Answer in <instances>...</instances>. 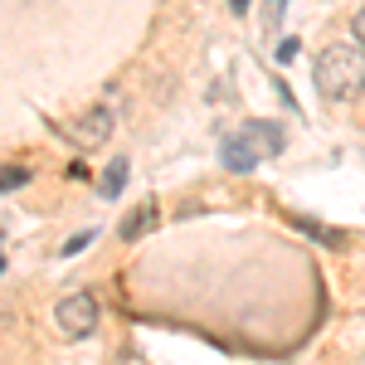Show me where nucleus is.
<instances>
[{
    "label": "nucleus",
    "instance_id": "1",
    "mask_svg": "<svg viewBox=\"0 0 365 365\" xmlns=\"http://www.w3.org/2000/svg\"><path fill=\"white\" fill-rule=\"evenodd\" d=\"M317 88L331 103H356L365 93V49L361 44H327L317 58Z\"/></svg>",
    "mask_w": 365,
    "mask_h": 365
},
{
    "label": "nucleus",
    "instance_id": "2",
    "mask_svg": "<svg viewBox=\"0 0 365 365\" xmlns=\"http://www.w3.org/2000/svg\"><path fill=\"white\" fill-rule=\"evenodd\" d=\"M54 322H58V331L68 341H78V336H88L93 327H98V297L93 292H73V297H63L54 307Z\"/></svg>",
    "mask_w": 365,
    "mask_h": 365
},
{
    "label": "nucleus",
    "instance_id": "3",
    "mask_svg": "<svg viewBox=\"0 0 365 365\" xmlns=\"http://www.w3.org/2000/svg\"><path fill=\"white\" fill-rule=\"evenodd\" d=\"M239 137L249 141V146H258L263 156H278V151H282V127H278V122H249Z\"/></svg>",
    "mask_w": 365,
    "mask_h": 365
},
{
    "label": "nucleus",
    "instance_id": "4",
    "mask_svg": "<svg viewBox=\"0 0 365 365\" xmlns=\"http://www.w3.org/2000/svg\"><path fill=\"white\" fill-rule=\"evenodd\" d=\"M220 156H225V166H229V170H239V175H244V170H253V166H258V151H253V146H249V141H244V137H229V141H225V151H220Z\"/></svg>",
    "mask_w": 365,
    "mask_h": 365
},
{
    "label": "nucleus",
    "instance_id": "5",
    "mask_svg": "<svg viewBox=\"0 0 365 365\" xmlns=\"http://www.w3.org/2000/svg\"><path fill=\"white\" fill-rule=\"evenodd\" d=\"M151 225H156V200H141L137 215H127V225H122V239L132 244V239H141V234H146Z\"/></svg>",
    "mask_w": 365,
    "mask_h": 365
},
{
    "label": "nucleus",
    "instance_id": "6",
    "mask_svg": "<svg viewBox=\"0 0 365 365\" xmlns=\"http://www.w3.org/2000/svg\"><path fill=\"white\" fill-rule=\"evenodd\" d=\"M122 185H127V156H113V161H108V170H103L98 195H103V200H117V195H122Z\"/></svg>",
    "mask_w": 365,
    "mask_h": 365
},
{
    "label": "nucleus",
    "instance_id": "7",
    "mask_svg": "<svg viewBox=\"0 0 365 365\" xmlns=\"http://www.w3.org/2000/svg\"><path fill=\"white\" fill-rule=\"evenodd\" d=\"M78 132H83L93 146H98V141H108V137H113V113H108V108H93V113L83 117V127H78Z\"/></svg>",
    "mask_w": 365,
    "mask_h": 365
},
{
    "label": "nucleus",
    "instance_id": "8",
    "mask_svg": "<svg viewBox=\"0 0 365 365\" xmlns=\"http://www.w3.org/2000/svg\"><path fill=\"white\" fill-rule=\"evenodd\" d=\"M25 180H29V166H5L0 170V195L15 190V185H25Z\"/></svg>",
    "mask_w": 365,
    "mask_h": 365
},
{
    "label": "nucleus",
    "instance_id": "9",
    "mask_svg": "<svg viewBox=\"0 0 365 365\" xmlns=\"http://www.w3.org/2000/svg\"><path fill=\"white\" fill-rule=\"evenodd\" d=\"M88 244H93V234H73V239L63 244V253H78V249H88Z\"/></svg>",
    "mask_w": 365,
    "mask_h": 365
},
{
    "label": "nucleus",
    "instance_id": "10",
    "mask_svg": "<svg viewBox=\"0 0 365 365\" xmlns=\"http://www.w3.org/2000/svg\"><path fill=\"white\" fill-rule=\"evenodd\" d=\"M351 29H356V44H361V49H365V5H361V15L351 20Z\"/></svg>",
    "mask_w": 365,
    "mask_h": 365
},
{
    "label": "nucleus",
    "instance_id": "11",
    "mask_svg": "<svg viewBox=\"0 0 365 365\" xmlns=\"http://www.w3.org/2000/svg\"><path fill=\"white\" fill-rule=\"evenodd\" d=\"M292 54H297V39H282V44H278V58H282V63H287V58H292Z\"/></svg>",
    "mask_w": 365,
    "mask_h": 365
},
{
    "label": "nucleus",
    "instance_id": "12",
    "mask_svg": "<svg viewBox=\"0 0 365 365\" xmlns=\"http://www.w3.org/2000/svg\"><path fill=\"white\" fill-rule=\"evenodd\" d=\"M229 10H234V15H244V10H249V0H229Z\"/></svg>",
    "mask_w": 365,
    "mask_h": 365
}]
</instances>
